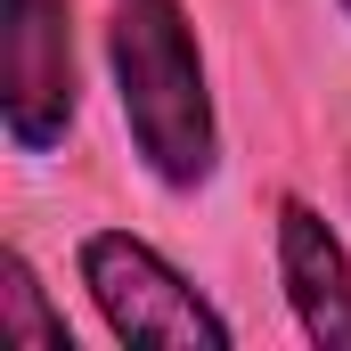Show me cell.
<instances>
[{
  "mask_svg": "<svg viewBox=\"0 0 351 351\" xmlns=\"http://www.w3.org/2000/svg\"><path fill=\"white\" fill-rule=\"evenodd\" d=\"M0 335L8 343H41V351H74V327L49 302V286H41L25 245H0Z\"/></svg>",
  "mask_w": 351,
  "mask_h": 351,
  "instance_id": "5",
  "label": "cell"
},
{
  "mask_svg": "<svg viewBox=\"0 0 351 351\" xmlns=\"http://www.w3.org/2000/svg\"><path fill=\"white\" fill-rule=\"evenodd\" d=\"M269 254H278V294L294 311V335L311 351H351V245L327 221V204L286 188L269 204Z\"/></svg>",
  "mask_w": 351,
  "mask_h": 351,
  "instance_id": "4",
  "label": "cell"
},
{
  "mask_svg": "<svg viewBox=\"0 0 351 351\" xmlns=\"http://www.w3.org/2000/svg\"><path fill=\"white\" fill-rule=\"evenodd\" d=\"M106 82L139 172L164 196H196L221 172V98L188 0H106Z\"/></svg>",
  "mask_w": 351,
  "mask_h": 351,
  "instance_id": "1",
  "label": "cell"
},
{
  "mask_svg": "<svg viewBox=\"0 0 351 351\" xmlns=\"http://www.w3.org/2000/svg\"><path fill=\"white\" fill-rule=\"evenodd\" d=\"M335 8H343V25H351V0H335Z\"/></svg>",
  "mask_w": 351,
  "mask_h": 351,
  "instance_id": "6",
  "label": "cell"
},
{
  "mask_svg": "<svg viewBox=\"0 0 351 351\" xmlns=\"http://www.w3.org/2000/svg\"><path fill=\"white\" fill-rule=\"evenodd\" d=\"M74 278H82L98 327L123 351L131 343L139 351H229L237 343V327L221 319V302H213L164 245H147L139 229H82Z\"/></svg>",
  "mask_w": 351,
  "mask_h": 351,
  "instance_id": "2",
  "label": "cell"
},
{
  "mask_svg": "<svg viewBox=\"0 0 351 351\" xmlns=\"http://www.w3.org/2000/svg\"><path fill=\"white\" fill-rule=\"evenodd\" d=\"M82 123L74 0H0V131L16 156H58Z\"/></svg>",
  "mask_w": 351,
  "mask_h": 351,
  "instance_id": "3",
  "label": "cell"
}]
</instances>
